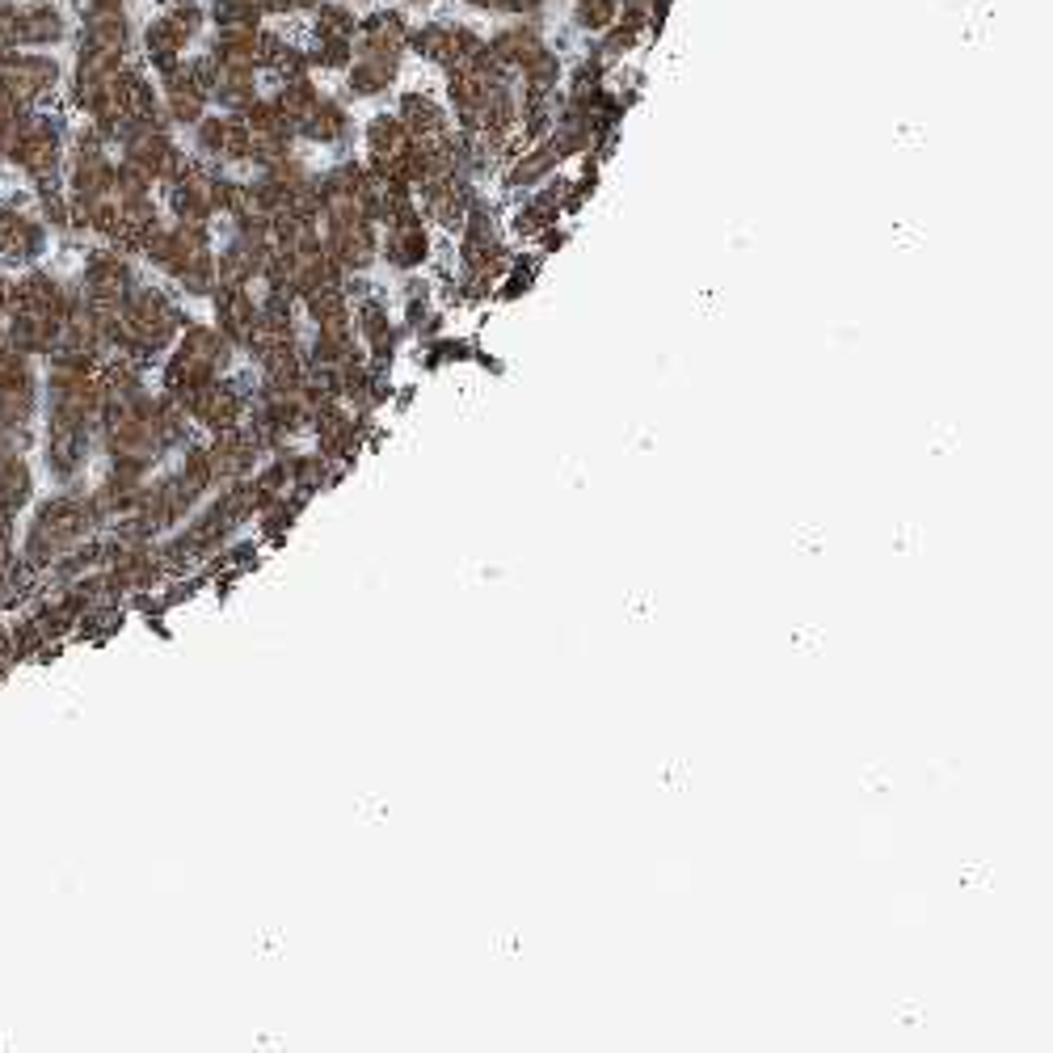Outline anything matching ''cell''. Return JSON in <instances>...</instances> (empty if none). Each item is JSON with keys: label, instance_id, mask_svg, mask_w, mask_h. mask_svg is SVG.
Listing matches in <instances>:
<instances>
[{"label": "cell", "instance_id": "1", "mask_svg": "<svg viewBox=\"0 0 1053 1053\" xmlns=\"http://www.w3.org/2000/svg\"><path fill=\"white\" fill-rule=\"evenodd\" d=\"M367 144H371L376 161H397V157H405L409 152L413 136H409V127L397 118V114H379L376 123L367 127Z\"/></svg>", "mask_w": 1053, "mask_h": 1053}, {"label": "cell", "instance_id": "2", "mask_svg": "<svg viewBox=\"0 0 1053 1053\" xmlns=\"http://www.w3.org/2000/svg\"><path fill=\"white\" fill-rule=\"evenodd\" d=\"M552 164H557V152H552V144H543V148L527 152L523 161L514 164V169H511V186H531V182H540Z\"/></svg>", "mask_w": 1053, "mask_h": 1053}, {"label": "cell", "instance_id": "3", "mask_svg": "<svg viewBox=\"0 0 1053 1053\" xmlns=\"http://www.w3.org/2000/svg\"><path fill=\"white\" fill-rule=\"evenodd\" d=\"M351 30H354L351 9H342V4H321V13H317V34H321V38H351Z\"/></svg>", "mask_w": 1053, "mask_h": 1053}, {"label": "cell", "instance_id": "4", "mask_svg": "<svg viewBox=\"0 0 1053 1053\" xmlns=\"http://www.w3.org/2000/svg\"><path fill=\"white\" fill-rule=\"evenodd\" d=\"M616 13H620L616 0H582V4H577V26L607 30V26H616Z\"/></svg>", "mask_w": 1053, "mask_h": 1053}]
</instances>
